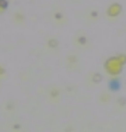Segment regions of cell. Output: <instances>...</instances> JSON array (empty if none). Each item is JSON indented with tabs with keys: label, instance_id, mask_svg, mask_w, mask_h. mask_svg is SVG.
<instances>
[{
	"label": "cell",
	"instance_id": "cell-1",
	"mask_svg": "<svg viewBox=\"0 0 126 132\" xmlns=\"http://www.w3.org/2000/svg\"><path fill=\"white\" fill-rule=\"evenodd\" d=\"M109 87L112 91H117L120 88V83L118 80H112L109 83Z\"/></svg>",
	"mask_w": 126,
	"mask_h": 132
}]
</instances>
